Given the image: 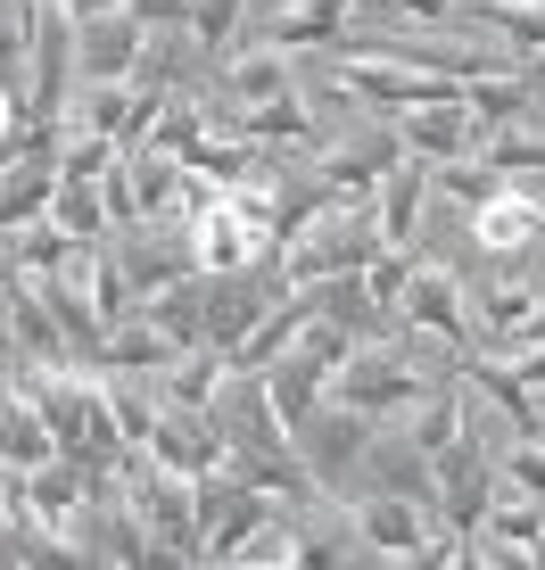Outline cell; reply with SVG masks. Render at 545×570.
Returning <instances> with one entry per match:
<instances>
[{"mask_svg": "<svg viewBox=\"0 0 545 570\" xmlns=\"http://www.w3.org/2000/svg\"><path fill=\"white\" fill-rule=\"evenodd\" d=\"M141 42H149V26L141 17H75V50H83V75L91 83H125L132 75V58H141Z\"/></svg>", "mask_w": 545, "mask_h": 570, "instance_id": "6da1fadb", "label": "cell"}, {"mask_svg": "<svg viewBox=\"0 0 545 570\" xmlns=\"http://www.w3.org/2000/svg\"><path fill=\"white\" fill-rule=\"evenodd\" d=\"M50 446H58V439H50V430H33V414L9 397V389H0V455H9L17 471H42Z\"/></svg>", "mask_w": 545, "mask_h": 570, "instance_id": "7a4b0ae2", "label": "cell"}]
</instances>
